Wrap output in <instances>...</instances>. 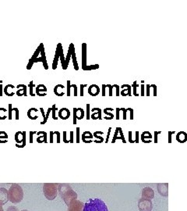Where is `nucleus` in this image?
<instances>
[{
	"label": "nucleus",
	"mask_w": 187,
	"mask_h": 211,
	"mask_svg": "<svg viewBox=\"0 0 187 211\" xmlns=\"http://www.w3.org/2000/svg\"><path fill=\"white\" fill-rule=\"evenodd\" d=\"M24 199V191L18 184H12L8 190V199L13 203H19Z\"/></svg>",
	"instance_id": "f03ea898"
},
{
	"label": "nucleus",
	"mask_w": 187,
	"mask_h": 211,
	"mask_svg": "<svg viewBox=\"0 0 187 211\" xmlns=\"http://www.w3.org/2000/svg\"><path fill=\"white\" fill-rule=\"evenodd\" d=\"M107 88H108L109 89V96H112V89H113V85H106Z\"/></svg>",
	"instance_id": "58836bf2"
},
{
	"label": "nucleus",
	"mask_w": 187,
	"mask_h": 211,
	"mask_svg": "<svg viewBox=\"0 0 187 211\" xmlns=\"http://www.w3.org/2000/svg\"><path fill=\"white\" fill-rule=\"evenodd\" d=\"M161 132H154V142L155 143H157V135H159V134H161Z\"/></svg>",
	"instance_id": "09e8293b"
},
{
	"label": "nucleus",
	"mask_w": 187,
	"mask_h": 211,
	"mask_svg": "<svg viewBox=\"0 0 187 211\" xmlns=\"http://www.w3.org/2000/svg\"><path fill=\"white\" fill-rule=\"evenodd\" d=\"M62 85H60V84H59V85H57L54 88V93H55V95L57 96H59V97H61V96H63L65 94H66V92H62V91H59V88L62 87Z\"/></svg>",
	"instance_id": "4be33fe9"
},
{
	"label": "nucleus",
	"mask_w": 187,
	"mask_h": 211,
	"mask_svg": "<svg viewBox=\"0 0 187 211\" xmlns=\"http://www.w3.org/2000/svg\"><path fill=\"white\" fill-rule=\"evenodd\" d=\"M58 192L67 207L72 202L76 200L78 197L76 192H75V191L68 184L58 185Z\"/></svg>",
	"instance_id": "f257e3e1"
},
{
	"label": "nucleus",
	"mask_w": 187,
	"mask_h": 211,
	"mask_svg": "<svg viewBox=\"0 0 187 211\" xmlns=\"http://www.w3.org/2000/svg\"><path fill=\"white\" fill-rule=\"evenodd\" d=\"M2 111L6 112L7 110H6V109H5V108H2H2H0V112H2ZM6 118V116H5V117H1V116H0V120H5Z\"/></svg>",
	"instance_id": "3c124183"
},
{
	"label": "nucleus",
	"mask_w": 187,
	"mask_h": 211,
	"mask_svg": "<svg viewBox=\"0 0 187 211\" xmlns=\"http://www.w3.org/2000/svg\"><path fill=\"white\" fill-rule=\"evenodd\" d=\"M129 141H130V142H134V141L132 140V132H129Z\"/></svg>",
	"instance_id": "4d7b16f0"
},
{
	"label": "nucleus",
	"mask_w": 187,
	"mask_h": 211,
	"mask_svg": "<svg viewBox=\"0 0 187 211\" xmlns=\"http://www.w3.org/2000/svg\"><path fill=\"white\" fill-rule=\"evenodd\" d=\"M41 57L42 59V64H43V66H44V68L45 70H48V63H47V58H46V55H45V48L44 46L42 47V52H41Z\"/></svg>",
	"instance_id": "aec40b11"
},
{
	"label": "nucleus",
	"mask_w": 187,
	"mask_h": 211,
	"mask_svg": "<svg viewBox=\"0 0 187 211\" xmlns=\"http://www.w3.org/2000/svg\"><path fill=\"white\" fill-rule=\"evenodd\" d=\"M151 88H153V89H154L153 96H157V86H156V85H151Z\"/></svg>",
	"instance_id": "4c0bfd02"
},
{
	"label": "nucleus",
	"mask_w": 187,
	"mask_h": 211,
	"mask_svg": "<svg viewBox=\"0 0 187 211\" xmlns=\"http://www.w3.org/2000/svg\"><path fill=\"white\" fill-rule=\"evenodd\" d=\"M154 197V192L150 187H145L142 190V198L152 199Z\"/></svg>",
	"instance_id": "1a4fd4ad"
},
{
	"label": "nucleus",
	"mask_w": 187,
	"mask_h": 211,
	"mask_svg": "<svg viewBox=\"0 0 187 211\" xmlns=\"http://www.w3.org/2000/svg\"><path fill=\"white\" fill-rule=\"evenodd\" d=\"M66 83H67V88H66V95H67V96H70V89H71V82H70V80H68L67 82H66Z\"/></svg>",
	"instance_id": "c756f323"
},
{
	"label": "nucleus",
	"mask_w": 187,
	"mask_h": 211,
	"mask_svg": "<svg viewBox=\"0 0 187 211\" xmlns=\"http://www.w3.org/2000/svg\"><path fill=\"white\" fill-rule=\"evenodd\" d=\"M106 88H107V86H106V85H102V96H105V90Z\"/></svg>",
	"instance_id": "49530a36"
},
{
	"label": "nucleus",
	"mask_w": 187,
	"mask_h": 211,
	"mask_svg": "<svg viewBox=\"0 0 187 211\" xmlns=\"http://www.w3.org/2000/svg\"><path fill=\"white\" fill-rule=\"evenodd\" d=\"M105 110H107V111H113V110H114L113 109H112V108H109V107H108V108H105Z\"/></svg>",
	"instance_id": "bf43d9fd"
},
{
	"label": "nucleus",
	"mask_w": 187,
	"mask_h": 211,
	"mask_svg": "<svg viewBox=\"0 0 187 211\" xmlns=\"http://www.w3.org/2000/svg\"><path fill=\"white\" fill-rule=\"evenodd\" d=\"M127 111L130 112V119L134 120V110L132 108H127Z\"/></svg>",
	"instance_id": "79ce46f5"
},
{
	"label": "nucleus",
	"mask_w": 187,
	"mask_h": 211,
	"mask_svg": "<svg viewBox=\"0 0 187 211\" xmlns=\"http://www.w3.org/2000/svg\"><path fill=\"white\" fill-rule=\"evenodd\" d=\"M98 68V64H94L91 66L87 65V44L85 42L82 43V69L84 70H97Z\"/></svg>",
	"instance_id": "39448f33"
},
{
	"label": "nucleus",
	"mask_w": 187,
	"mask_h": 211,
	"mask_svg": "<svg viewBox=\"0 0 187 211\" xmlns=\"http://www.w3.org/2000/svg\"><path fill=\"white\" fill-rule=\"evenodd\" d=\"M138 84L137 82V81H135V82L133 83V85H132V88H133V92H134V96H139L140 95L137 93V89L138 88Z\"/></svg>",
	"instance_id": "a878e982"
},
{
	"label": "nucleus",
	"mask_w": 187,
	"mask_h": 211,
	"mask_svg": "<svg viewBox=\"0 0 187 211\" xmlns=\"http://www.w3.org/2000/svg\"><path fill=\"white\" fill-rule=\"evenodd\" d=\"M140 88H141V93H140V96H145V93H144V88H145V85H144V84H142L141 85H140Z\"/></svg>",
	"instance_id": "37998d69"
},
{
	"label": "nucleus",
	"mask_w": 187,
	"mask_h": 211,
	"mask_svg": "<svg viewBox=\"0 0 187 211\" xmlns=\"http://www.w3.org/2000/svg\"><path fill=\"white\" fill-rule=\"evenodd\" d=\"M119 132H120V135H121V138H122V141H123L124 143H125V138H124L123 134H122V128H119Z\"/></svg>",
	"instance_id": "6e6d98bb"
},
{
	"label": "nucleus",
	"mask_w": 187,
	"mask_h": 211,
	"mask_svg": "<svg viewBox=\"0 0 187 211\" xmlns=\"http://www.w3.org/2000/svg\"><path fill=\"white\" fill-rule=\"evenodd\" d=\"M21 211H29V210H21Z\"/></svg>",
	"instance_id": "0e129e2a"
},
{
	"label": "nucleus",
	"mask_w": 187,
	"mask_h": 211,
	"mask_svg": "<svg viewBox=\"0 0 187 211\" xmlns=\"http://www.w3.org/2000/svg\"><path fill=\"white\" fill-rule=\"evenodd\" d=\"M52 112V107L51 108H48V111H47V114H46V115H45V120L44 121H42V124H44V123H45L46 122H47V120H48V117H49V114H50V113Z\"/></svg>",
	"instance_id": "473e14b6"
},
{
	"label": "nucleus",
	"mask_w": 187,
	"mask_h": 211,
	"mask_svg": "<svg viewBox=\"0 0 187 211\" xmlns=\"http://www.w3.org/2000/svg\"><path fill=\"white\" fill-rule=\"evenodd\" d=\"M34 82L33 81H30V82L29 83V85H28V87H29V90H30V95L32 96V97H34V96H36V94L34 93V91H33V89H34Z\"/></svg>",
	"instance_id": "bb28decb"
},
{
	"label": "nucleus",
	"mask_w": 187,
	"mask_h": 211,
	"mask_svg": "<svg viewBox=\"0 0 187 211\" xmlns=\"http://www.w3.org/2000/svg\"><path fill=\"white\" fill-rule=\"evenodd\" d=\"M13 110L15 112V114H16V120H18L19 119V110H18V108H13Z\"/></svg>",
	"instance_id": "a19ab883"
},
{
	"label": "nucleus",
	"mask_w": 187,
	"mask_h": 211,
	"mask_svg": "<svg viewBox=\"0 0 187 211\" xmlns=\"http://www.w3.org/2000/svg\"><path fill=\"white\" fill-rule=\"evenodd\" d=\"M71 87L73 88L74 90V96H77V92H78V87L76 85H71Z\"/></svg>",
	"instance_id": "c9c22d12"
},
{
	"label": "nucleus",
	"mask_w": 187,
	"mask_h": 211,
	"mask_svg": "<svg viewBox=\"0 0 187 211\" xmlns=\"http://www.w3.org/2000/svg\"><path fill=\"white\" fill-rule=\"evenodd\" d=\"M71 58H72V60H73V64L74 69H75V70H79V65H78V62H77V60H76V52H75L74 45L73 46V48H72Z\"/></svg>",
	"instance_id": "6ab92c4d"
},
{
	"label": "nucleus",
	"mask_w": 187,
	"mask_h": 211,
	"mask_svg": "<svg viewBox=\"0 0 187 211\" xmlns=\"http://www.w3.org/2000/svg\"><path fill=\"white\" fill-rule=\"evenodd\" d=\"M105 119H106V120H112V118H111V117H105Z\"/></svg>",
	"instance_id": "e2e57ef3"
},
{
	"label": "nucleus",
	"mask_w": 187,
	"mask_h": 211,
	"mask_svg": "<svg viewBox=\"0 0 187 211\" xmlns=\"http://www.w3.org/2000/svg\"><path fill=\"white\" fill-rule=\"evenodd\" d=\"M84 203L80 200H74L68 206L67 211H84Z\"/></svg>",
	"instance_id": "0eeeda50"
},
{
	"label": "nucleus",
	"mask_w": 187,
	"mask_h": 211,
	"mask_svg": "<svg viewBox=\"0 0 187 211\" xmlns=\"http://www.w3.org/2000/svg\"><path fill=\"white\" fill-rule=\"evenodd\" d=\"M36 95L40 97H44L47 96V88L45 85H38L36 87Z\"/></svg>",
	"instance_id": "9b49d317"
},
{
	"label": "nucleus",
	"mask_w": 187,
	"mask_h": 211,
	"mask_svg": "<svg viewBox=\"0 0 187 211\" xmlns=\"http://www.w3.org/2000/svg\"><path fill=\"white\" fill-rule=\"evenodd\" d=\"M78 110H80V120H82L83 118L84 117V109H82V108H77Z\"/></svg>",
	"instance_id": "ea45409f"
},
{
	"label": "nucleus",
	"mask_w": 187,
	"mask_h": 211,
	"mask_svg": "<svg viewBox=\"0 0 187 211\" xmlns=\"http://www.w3.org/2000/svg\"><path fill=\"white\" fill-rule=\"evenodd\" d=\"M59 59H60L59 46V45H57L56 54H55V57H54L53 63H52V70H56V68H57V67H58V63Z\"/></svg>",
	"instance_id": "2eb2a0df"
},
{
	"label": "nucleus",
	"mask_w": 187,
	"mask_h": 211,
	"mask_svg": "<svg viewBox=\"0 0 187 211\" xmlns=\"http://www.w3.org/2000/svg\"><path fill=\"white\" fill-rule=\"evenodd\" d=\"M120 110L123 112V120H126V112H127V110L125 109V108H120Z\"/></svg>",
	"instance_id": "a18cd8bd"
},
{
	"label": "nucleus",
	"mask_w": 187,
	"mask_h": 211,
	"mask_svg": "<svg viewBox=\"0 0 187 211\" xmlns=\"http://www.w3.org/2000/svg\"><path fill=\"white\" fill-rule=\"evenodd\" d=\"M146 87H147V93H146V96H150V90H151V85H147Z\"/></svg>",
	"instance_id": "864d4df0"
},
{
	"label": "nucleus",
	"mask_w": 187,
	"mask_h": 211,
	"mask_svg": "<svg viewBox=\"0 0 187 211\" xmlns=\"http://www.w3.org/2000/svg\"><path fill=\"white\" fill-rule=\"evenodd\" d=\"M176 140L180 143H184L187 141V134L185 132H180L176 135Z\"/></svg>",
	"instance_id": "a211bd4d"
},
{
	"label": "nucleus",
	"mask_w": 187,
	"mask_h": 211,
	"mask_svg": "<svg viewBox=\"0 0 187 211\" xmlns=\"http://www.w3.org/2000/svg\"><path fill=\"white\" fill-rule=\"evenodd\" d=\"M121 88H125L122 91H121L120 92V95L122 96H131L132 93H131V88L132 86L129 85H127V84H125V85H122L121 86Z\"/></svg>",
	"instance_id": "ddd939ff"
},
{
	"label": "nucleus",
	"mask_w": 187,
	"mask_h": 211,
	"mask_svg": "<svg viewBox=\"0 0 187 211\" xmlns=\"http://www.w3.org/2000/svg\"><path fill=\"white\" fill-rule=\"evenodd\" d=\"M175 133L174 132H168V141H169V143H171V135H173V134Z\"/></svg>",
	"instance_id": "5fc2aeb1"
},
{
	"label": "nucleus",
	"mask_w": 187,
	"mask_h": 211,
	"mask_svg": "<svg viewBox=\"0 0 187 211\" xmlns=\"http://www.w3.org/2000/svg\"><path fill=\"white\" fill-rule=\"evenodd\" d=\"M33 111H34V112H38V109H36V108H34V107H32V108H30V109H29L28 110V111H27V117H28V118H30V120H34V119H37V118L38 117V116H35V117H32L31 116V112H33Z\"/></svg>",
	"instance_id": "393cba45"
},
{
	"label": "nucleus",
	"mask_w": 187,
	"mask_h": 211,
	"mask_svg": "<svg viewBox=\"0 0 187 211\" xmlns=\"http://www.w3.org/2000/svg\"><path fill=\"white\" fill-rule=\"evenodd\" d=\"M84 211H108V210L102 199H89L84 203Z\"/></svg>",
	"instance_id": "7ed1b4c3"
},
{
	"label": "nucleus",
	"mask_w": 187,
	"mask_h": 211,
	"mask_svg": "<svg viewBox=\"0 0 187 211\" xmlns=\"http://www.w3.org/2000/svg\"><path fill=\"white\" fill-rule=\"evenodd\" d=\"M116 119L119 120V112L121 111V110H120V108H116Z\"/></svg>",
	"instance_id": "8fccbe9b"
},
{
	"label": "nucleus",
	"mask_w": 187,
	"mask_h": 211,
	"mask_svg": "<svg viewBox=\"0 0 187 211\" xmlns=\"http://www.w3.org/2000/svg\"><path fill=\"white\" fill-rule=\"evenodd\" d=\"M13 85H10V84H9V85H7L4 88V93L6 96H9V97H11V96H13L14 95H15V92H10V88H11L13 87Z\"/></svg>",
	"instance_id": "b1692460"
},
{
	"label": "nucleus",
	"mask_w": 187,
	"mask_h": 211,
	"mask_svg": "<svg viewBox=\"0 0 187 211\" xmlns=\"http://www.w3.org/2000/svg\"><path fill=\"white\" fill-rule=\"evenodd\" d=\"M6 211H19V210L16 207H10L7 208Z\"/></svg>",
	"instance_id": "c03bdc74"
},
{
	"label": "nucleus",
	"mask_w": 187,
	"mask_h": 211,
	"mask_svg": "<svg viewBox=\"0 0 187 211\" xmlns=\"http://www.w3.org/2000/svg\"><path fill=\"white\" fill-rule=\"evenodd\" d=\"M30 134V142H32V136H33V135H34V134H35V132H31Z\"/></svg>",
	"instance_id": "052dcab7"
},
{
	"label": "nucleus",
	"mask_w": 187,
	"mask_h": 211,
	"mask_svg": "<svg viewBox=\"0 0 187 211\" xmlns=\"http://www.w3.org/2000/svg\"><path fill=\"white\" fill-rule=\"evenodd\" d=\"M104 113L106 114V115H108V116H109L110 117H111L112 119H113V117H114V115H113V114H111V113H109V112H108L107 110H104Z\"/></svg>",
	"instance_id": "de8ad7c7"
},
{
	"label": "nucleus",
	"mask_w": 187,
	"mask_h": 211,
	"mask_svg": "<svg viewBox=\"0 0 187 211\" xmlns=\"http://www.w3.org/2000/svg\"><path fill=\"white\" fill-rule=\"evenodd\" d=\"M57 110H58V108L56 107V104H53L52 106V118H53L54 120L58 119V117H56V111H57Z\"/></svg>",
	"instance_id": "cd10ccee"
},
{
	"label": "nucleus",
	"mask_w": 187,
	"mask_h": 211,
	"mask_svg": "<svg viewBox=\"0 0 187 211\" xmlns=\"http://www.w3.org/2000/svg\"><path fill=\"white\" fill-rule=\"evenodd\" d=\"M73 44L71 43L69 46V49H68V52H67V56L66 57V69H67L68 65L70 64V61L71 60V56H72V48H73Z\"/></svg>",
	"instance_id": "412c9836"
},
{
	"label": "nucleus",
	"mask_w": 187,
	"mask_h": 211,
	"mask_svg": "<svg viewBox=\"0 0 187 211\" xmlns=\"http://www.w3.org/2000/svg\"><path fill=\"white\" fill-rule=\"evenodd\" d=\"M113 88H116V96H120L119 86L118 85H113Z\"/></svg>",
	"instance_id": "e433bc0d"
},
{
	"label": "nucleus",
	"mask_w": 187,
	"mask_h": 211,
	"mask_svg": "<svg viewBox=\"0 0 187 211\" xmlns=\"http://www.w3.org/2000/svg\"><path fill=\"white\" fill-rule=\"evenodd\" d=\"M3 95V85L2 83H0V97H2Z\"/></svg>",
	"instance_id": "603ef678"
},
{
	"label": "nucleus",
	"mask_w": 187,
	"mask_h": 211,
	"mask_svg": "<svg viewBox=\"0 0 187 211\" xmlns=\"http://www.w3.org/2000/svg\"><path fill=\"white\" fill-rule=\"evenodd\" d=\"M23 135V132H16V135H15V139H16V141L17 142V143H23L22 141H20V135Z\"/></svg>",
	"instance_id": "c85d7f7f"
},
{
	"label": "nucleus",
	"mask_w": 187,
	"mask_h": 211,
	"mask_svg": "<svg viewBox=\"0 0 187 211\" xmlns=\"http://www.w3.org/2000/svg\"><path fill=\"white\" fill-rule=\"evenodd\" d=\"M91 112H93V114H91V117L93 120H96V119H100L102 120V110L100 108H93L91 110Z\"/></svg>",
	"instance_id": "dca6fc26"
},
{
	"label": "nucleus",
	"mask_w": 187,
	"mask_h": 211,
	"mask_svg": "<svg viewBox=\"0 0 187 211\" xmlns=\"http://www.w3.org/2000/svg\"><path fill=\"white\" fill-rule=\"evenodd\" d=\"M138 208L140 211H151L153 208L151 199L141 198L138 201Z\"/></svg>",
	"instance_id": "423d86ee"
},
{
	"label": "nucleus",
	"mask_w": 187,
	"mask_h": 211,
	"mask_svg": "<svg viewBox=\"0 0 187 211\" xmlns=\"http://www.w3.org/2000/svg\"><path fill=\"white\" fill-rule=\"evenodd\" d=\"M70 111L69 109L66 107H63L62 109H60L59 111V117L61 118L62 120H66L70 117Z\"/></svg>",
	"instance_id": "4468645a"
},
{
	"label": "nucleus",
	"mask_w": 187,
	"mask_h": 211,
	"mask_svg": "<svg viewBox=\"0 0 187 211\" xmlns=\"http://www.w3.org/2000/svg\"><path fill=\"white\" fill-rule=\"evenodd\" d=\"M8 200V190L4 188H0V205H5Z\"/></svg>",
	"instance_id": "9d476101"
},
{
	"label": "nucleus",
	"mask_w": 187,
	"mask_h": 211,
	"mask_svg": "<svg viewBox=\"0 0 187 211\" xmlns=\"http://www.w3.org/2000/svg\"><path fill=\"white\" fill-rule=\"evenodd\" d=\"M43 192L45 198L48 200L56 199L58 194V185L53 183H45L43 187Z\"/></svg>",
	"instance_id": "20e7f679"
},
{
	"label": "nucleus",
	"mask_w": 187,
	"mask_h": 211,
	"mask_svg": "<svg viewBox=\"0 0 187 211\" xmlns=\"http://www.w3.org/2000/svg\"><path fill=\"white\" fill-rule=\"evenodd\" d=\"M0 211H3V207L2 205H0Z\"/></svg>",
	"instance_id": "680f3d73"
},
{
	"label": "nucleus",
	"mask_w": 187,
	"mask_h": 211,
	"mask_svg": "<svg viewBox=\"0 0 187 211\" xmlns=\"http://www.w3.org/2000/svg\"><path fill=\"white\" fill-rule=\"evenodd\" d=\"M100 93V88L97 85H91L88 88V94L93 97L98 96Z\"/></svg>",
	"instance_id": "f8f14e48"
},
{
	"label": "nucleus",
	"mask_w": 187,
	"mask_h": 211,
	"mask_svg": "<svg viewBox=\"0 0 187 211\" xmlns=\"http://www.w3.org/2000/svg\"><path fill=\"white\" fill-rule=\"evenodd\" d=\"M9 106V119L10 120H12V112L13 111V106H12V104H9L8 105Z\"/></svg>",
	"instance_id": "72a5a7b5"
},
{
	"label": "nucleus",
	"mask_w": 187,
	"mask_h": 211,
	"mask_svg": "<svg viewBox=\"0 0 187 211\" xmlns=\"http://www.w3.org/2000/svg\"><path fill=\"white\" fill-rule=\"evenodd\" d=\"M77 108H73V123H76V120H77Z\"/></svg>",
	"instance_id": "2f4dec72"
},
{
	"label": "nucleus",
	"mask_w": 187,
	"mask_h": 211,
	"mask_svg": "<svg viewBox=\"0 0 187 211\" xmlns=\"http://www.w3.org/2000/svg\"><path fill=\"white\" fill-rule=\"evenodd\" d=\"M86 109H87V119L89 120L91 118V104H87Z\"/></svg>",
	"instance_id": "7c9ffc66"
},
{
	"label": "nucleus",
	"mask_w": 187,
	"mask_h": 211,
	"mask_svg": "<svg viewBox=\"0 0 187 211\" xmlns=\"http://www.w3.org/2000/svg\"><path fill=\"white\" fill-rule=\"evenodd\" d=\"M157 191L162 196L167 197L168 195V183H159L157 184Z\"/></svg>",
	"instance_id": "6e6552de"
},
{
	"label": "nucleus",
	"mask_w": 187,
	"mask_h": 211,
	"mask_svg": "<svg viewBox=\"0 0 187 211\" xmlns=\"http://www.w3.org/2000/svg\"><path fill=\"white\" fill-rule=\"evenodd\" d=\"M59 55H60V61H61V64H62V67L63 70H66V58L64 56L63 53V49H62V46L61 43H59Z\"/></svg>",
	"instance_id": "f3484780"
},
{
	"label": "nucleus",
	"mask_w": 187,
	"mask_h": 211,
	"mask_svg": "<svg viewBox=\"0 0 187 211\" xmlns=\"http://www.w3.org/2000/svg\"><path fill=\"white\" fill-rule=\"evenodd\" d=\"M86 86H88V85H80V96L83 97L84 96V88Z\"/></svg>",
	"instance_id": "f704fd0d"
},
{
	"label": "nucleus",
	"mask_w": 187,
	"mask_h": 211,
	"mask_svg": "<svg viewBox=\"0 0 187 211\" xmlns=\"http://www.w3.org/2000/svg\"><path fill=\"white\" fill-rule=\"evenodd\" d=\"M139 132H136V141H135V142H138L139 141Z\"/></svg>",
	"instance_id": "13d9d810"
},
{
	"label": "nucleus",
	"mask_w": 187,
	"mask_h": 211,
	"mask_svg": "<svg viewBox=\"0 0 187 211\" xmlns=\"http://www.w3.org/2000/svg\"><path fill=\"white\" fill-rule=\"evenodd\" d=\"M151 138H152L151 134L149 132H144L143 134H142L141 140L143 141V142H145V143H149V142L147 141V138L148 140H151Z\"/></svg>",
	"instance_id": "5701e85b"
}]
</instances>
